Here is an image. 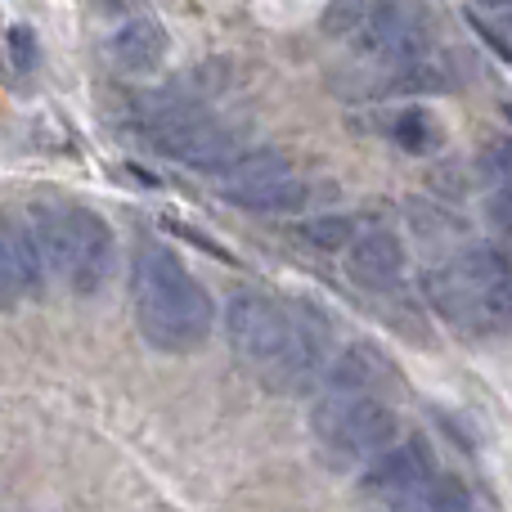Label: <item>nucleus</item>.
I'll use <instances>...</instances> for the list:
<instances>
[{"instance_id": "19", "label": "nucleus", "mask_w": 512, "mask_h": 512, "mask_svg": "<svg viewBox=\"0 0 512 512\" xmlns=\"http://www.w3.org/2000/svg\"><path fill=\"white\" fill-rule=\"evenodd\" d=\"M486 225L499 239H512V185H495L486 198Z\"/></svg>"}, {"instance_id": "11", "label": "nucleus", "mask_w": 512, "mask_h": 512, "mask_svg": "<svg viewBox=\"0 0 512 512\" xmlns=\"http://www.w3.org/2000/svg\"><path fill=\"white\" fill-rule=\"evenodd\" d=\"M104 54L117 72L144 77V72H153L162 59H167V27H162L153 14H131L108 32Z\"/></svg>"}, {"instance_id": "15", "label": "nucleus", "mask_w": 512, "mask_h": 512, "mask_svg": "<svg viewBox=\"0 0 512 512\" xmlns=\"http://www.w3.org/2000/svg\"><path fill=\"white\" fill-rule=\"evenodd\" d=\"M391 512H472V495L463 481L454 477H427L418 490H409L405 499H396Z\"/></svg>"}, {"instance_id": "20", "label": "nucleus", "mask_w": 512, "mask_h": 512, "mask_svg": "<svg viewBox=\"0 0 512 512\" xmlns=\"http://www.w3.org/2000/svg\"><path fill=\"white\" fill-rule=\"evenodd\" d=\"M36 59H41L36 32H32V27H23V23H14V27H9V63H14L18 72H27V68H36Z\"/></svg>"}, {"instance_id": "1", "label": "nucleus", "mask_w": 512, "mask_h": 512, "mask_svg": "<svg viewBox=\"0 0 512 512\" xmlns=\"http://www.w3.org/2000/svg\"><path fill=\"white\" fill-rule=\"evenodd\" d=\"M131 297H135V328L140 337L162 355H189L212 337L216 306L207 288L185 270L171 248L162 243H140L131 270Z\"/></svg>"}, {"instance_id": "5", "label": "nucleus", "mask_w": 512, "mask_h": 512, "mask_svg": "<svg viewBox=\"0 0 512 512\" xmlns=\"http://www.w3.org/2000/svg\"><path fill=\"white\" fill-rule=\"evenodd\" d=\"M45 265L68 292H95L113 270V230L86 207H54L36 225Z\"/></svg>"}, {"instance_id": "9", "label": "nucleus", "mask_w": 512, "mask_h": 512, "mask_svg": "<svg viewBox=\"0 0 512 512\" xmlns=\"http://www.w3.org/2000/svg\"><path fill=\"white\" fill-rule=\"evenodd\" d=\"M288 337H292V310L283 301L252 288H239L225 301V342L234 346L239 360L270 369L279 360V351L288 346Z\"/></svg>"}, {"instance_id": "7", "label": "nucleus", "mask_w": 512, "mask_h": 512, "mask_svg": "<svg viewBox=\"0 0 512 512\" xmlns=\"http://www.w3.org/2000/svg\"><path fill=\"white\" fill-rule=\"evenodd\" d=\"M328 351H333V324L324 310H315L310 301L292 306V337L279 351V360L265 369V382L283 396H306L324 382L328 373Z\"/></svg>"}, {"instance_id": "4", "label": "nucleus", "mask_w": 512, "mask_h": 512, "mask_svg": "<svg viewBox=\"0 0 512 512\" xmlns=\"http://www.w3.org/2000/svg\"><path fill=\"white\" fill-rule=\"evenodd\" d=\"M310 432L319 441V454L333 468H355V463H369L373 454L387 450L396 441L400 423H396V409L382 396H337V391H324V400L310 414Z\"/></svg>"}, {"instance_id": "21", "label": "nucleus", "mask_w": 512, "mask_h": 512, "mask_svg": "<svg viewBox=\"0 0 512 512\" xmlns=\"http://www.w3.org/2000/svg\"><path fill=\"white\" fill-rule=\"evenodd\" d=\"M504 252H508V265H512V239H504Z\"/></svg>"}, {"instance_id": "17", "label": "nucleus", "mask_w": 512, "mask_h": 512, "mask_svg": "<svg viewBox=\"0 0 512 512\" xmlns=\"http://www.w3.org/2000/svg\"><path fill=\"white\" fill-rule=\"evenodd\" d=\"M297 239L310 243V248H319V252H337V248H351L360 234H355L351 216H319V221L297 225Z\"/></svg>"}, {"instance_id": "10", "label": "nucleus", "mask_w": 512, "mask_h": 512, "mask_svg": "<svg viewBox=\"0 0 512 512\" xmlns=\"http://www.w3.org/2000/svg\"><path fill=\"white\" fill-rule=\"evenodd\" d=\"M427 477H436V459L427 450L423 436H405V441H391L382 454H373L360 468V495L378 499V504H396L409 490H418Z\"/></svg>"}, {"instance_id": "6", "label": "nucleus", "mask_w": 512, "mask_h": 512, "mask_svg": "<svg viewBox=\"0 0 512 512\" xmlns=\"http://www.w3.org/2000/svg\"><path fill=\"white\" fill-rule=\"evenodd\" d=\"M351 45L360 59L396 68V63L432 54V32H427V18L414 0H373L364 23L351 32Z\"/></svg>"}, {"instance_id": "13", "label": "nucleus", "mask_w": 512, "mask_h": 512, "mask_svg": "<svg viewBox=\"0 0 512 512\" xmlns=\"http://www.w3.org/2000/svg\"><path fill=\"white\" fill-rule=\"evenodd\" d=\"M45 248H41V234L23 230L18 221L5 225V239H0V288H5V301L32 297L41 292V279H45Z\"/></svg>"}, {"instance_id": "12", "label": "nucleus", "mask_w": 512, "mask_h": 512, "mask_svg": "<svg viewBox=\"0 0 512 512\" xmlns=\"http://www.w3.org/2000/svg\"><path fill=\"white\" fill-rule=\"evenodd\" d=\"M405 265H409V252L400 243V234L391 230H369L346 248V270L360 288L369 292H387L405 279Z\"/></svg>"}, {"instance_id": "8", "label": "nucleus", "mask_w": 512, "mask_h": 512, "mask_svg": "<svg viewBox=\"0 0 512 512\" xmlns=\"http://www.w3.org/2000/svg\"><path fill=\"white\" fill-rule=\"evenodd\" d=\"M216 180H221V194L230 198L234 207H248V212H288V207L306 203V180L274 149L243 153V158Z\"/></svg>"}, {"instance_id": "18", "label": "nucleus", "mask_w": 512, "mask_h": 512, "mask_svg": "<svg viewBox=\"0 0 512 512\" xmlns=\"http://www.w3.org/2000/svg\"><path fill=\"white\" fill-rule=\"evenodd\" d=\"M481 171H486L495 185H512V140L508 135H499V140H490L486 149H481Z\"/></svg>"}, {"instance_id": "14", "label": "nucleus", "mask_w": 512, "mask_h": 512, "mask_svg": "<svg viewBox=\"0 0 512 512\" xmlns=\"http://www.w3.org/2000/svg\"><path fill=\"white\" fill-rule=\"evenodd\" d=\"M396 378L391 364L382 360L373 346H346L324 373V391H337V396H378L387 382Z\"/></svg>"}, {"instance_id": "16", "label": "nucleus", "mask_w": 512, "mask_h": 512, "mask_svg": "<svg viewBox=\"0 0 512 512\" xmlns=\"http://www.w3.org/2000/svg\"><path fill=\"white\" fill-rule=\"evenodd\" d=\"M391 135H396V144L400 149H409V153H432V149H441V122H436L427 108H405V113L396 117V126H391Z\"/></svg>"}, {"instance_id": "2", "label": "nucleus", "mask_w": 512, "mask_h": 512, "mask_svg": "<svg viewBox=\"0 0 512 512\" xmlns=\"http://www.w3.org/2000/svg\"><path fill=\"white\" fill-rule=\"evenodd\" d=\"M427 297L463 333H490L512 319V265L495 243H472L427 270Z\"/></svg>"}, {"instance_id": "3", "label": "nucleus", "mask_w": 512, "mask_h": 512, "mask_svg": "<svg viewBox=\"0 0 512 512\" xmlns=\"http://www.w3.org/2000/svg\"><path fill=\"white\" fill-rule=\"evenodd\" d=\"M140 131L149 135V144L162 158L180 162L189 171H212V176H225L248 153V144L234 126L216 122L194 104H176V99H158V104L144 108Z\"/></svg>"}]
</instances>
